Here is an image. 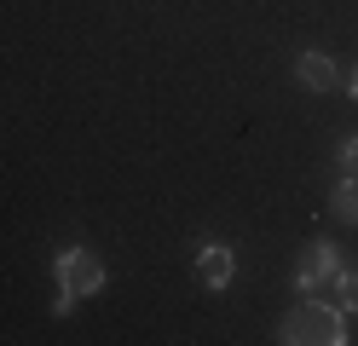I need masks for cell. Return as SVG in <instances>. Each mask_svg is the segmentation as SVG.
<instances>
[{
    "mask_svg": "<svg viewBox=\"0 0 358 346\" xmlns=\"http://www.w3.org/2000/svg\"><path fill=\"white\" fill-rule=\"evenodd\" d=\"M278 340L283 346H341L347 340V323H341L335 306H324V300H301V306L283 317Z\"/></svg>",
    "mask_w": 358,
    "mask_h": 346,
    "instance_id": "6da1fadb",
    "label": "cell"
},
{
    "mask_svg": "<svg viewBox=\"0 0 358 346\" xmlns=\"http://www.w3.org/2000/svg\"><path fill=\"white\" fill-rule=\"evenodd\" d=\"M58 289H70L76 300H93L104 289V260L93 248H64L58 254Z\"/></svg>",
    "mask_w": 358,
    "mask_h": 346,
    "instance_id": "7a4b0ae2",
    "label": "cell"
},
{
    "mask_svg": "<svg viewBox=\"0 0 358 346\" xmlns=\"http://www.w3.org/2000/svg\"><path fill=\"white\" fill-rule=\"evenodd\" d=\"M335 277H341V254L335 243H306L301 260H295V289H335Z\"/></svg>",
    "mask_w": 358,
    "mask_h": 346,
    "instance_id": "3957f363",
    "label": "cell"
},
{
    "mask_svg": "<svg viewBox=\"0 0 358 346\" xmlns=\"http://www.w3.org/2000/svg\"><path fill=\"white\" fill-rule=\"evenodd\" d=\"M237 277V254L226 243H203V254H196V283L203 289H231Z\"/></svg>",
    "mask_w": 358,
    "mask_h": 346,
    "instance_id": "277c9868",
    "label": "cell"
},
{
    "mask_svg": "<svg viewBox=\"0 0 358 346\" xmlns=\"http://www.w3.org/2000/svg\"><path fill=\"white\" fill-rule=\"evenodd\" d=\"M295 81L312 87V92H329L335 81H341V69L329 64V52H301V58H295Z\"/></svg>",
    "mask_w": 358,
    "mask_h": 346,
    "instance_id": "5b68a950",
    "label": "cell"
},
{
    "mask_svg": "<svg viewBox=\"0 0 358 346\" xmlns=\"http://www.w3.org/2000/svg\"><path fill=\"white\" fill-rule=\"evenodd\" d=\"M329 208H335V219H347V225H358V173H341V185H335V196H329Z\"/></svg>",
    "mask_w": 358,
    "mask_h": 346,
    "instance_id": "8992f818",
    "label": "cell"
},
{
    "mask_svg": "<svg viewBox=\"0 0 358 346\" xmlns=\"http://www.w3.org/2000/svg\"><path fill=\"white\" fill-rule=\"evenodd\" d=\"M335 289H341V306L358 312V271H341V277H335Z\"/></svg>",
    "mask_w": 358,
    "mask_h": 346,
    "instance_id": "52a82bcc",
    "label": "cell"
},
{
    "mask_svg": "<svg viewBox=\"0 0 358 346\" xmlns=\"http://www.w3.org/2000/svg\"><path fill=\"white\" fill-rule=\"evenodd\" d=\"M335 161H341V173H358V133L341 138V150H335Z\"/></svg>",
    "mask_w": 358,
    "mask_h": 346,
    "instance_id": "ba28073f",
    "label": "cell"
},
{
    "mask_svg": "<svg viewBox=\"0 0 358 346\" xmlns=\"http://www.w3.org/2000/svg\"><path fill=\"white\" fill-rule=\"evenodd\" d=\"M347 92H352V99H358V69H352V75H347Z\"/></svg>",
    "mask_w": 358,
    "mask_h": 346,
    "instance_id": "9c48e42d",
    "label": "cell"
}]
</instances>
